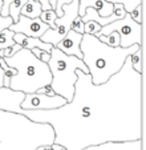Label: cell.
Listing matches in <instances>:
<instances>
[{"label":"cell","instance_id":"cell-1","mask_svg":"<svg viewBox=\"0 0 146 150\" xmlns=\"http://www.w3.org/2000/svg\"><path fill=\"white\" fill-rule=\"evenodd\" d=\"M74 93L70 101L49 110H23L28 120L49 124L53 144L68 150L105 142L142 139L143 77L130 65L129 56L124 67L108 81L96 85L89 73L76 71Z\"/></svg>","mask_w":146,"mask_h":150},{"label":"cell","instance_id":"cell-2","mask_svg":"<svg viewBox=\"0 0 146 150\" xmlns=\"http://www.w3.org/2000/svg\"><path fill=\"white\" fill-rule=\"evenodd\" d=\"M140 47L138 44L128 48L122 47H110L102 42L94 35H82L80 49L82 52V61L86 65L93 84L100 85L108 81L113 74H116L125 64L129 54L135 52Z\"/></svg>","mask_w":146,"mask_h":150},{"label":"cell","instance_id":"cell-3","mask_svg":"<svg viewBox=\"0 0 146 150\" xmlns=\"http://www.w3.org/2000/svg\"><path fill=\"white\" fill-rule=\"evenodd\" d=\"M7 65L16 69V74L11 77L9 88L23 93H35L39 88L51 84V71L47 62L37 59L31 49L21 48L15 54L4 57Z\"/></svg>","mask_w":146,"mask_h":150},{"label":"cell","instance_id":"cell-4","mask_svg":"<svg viewBox=\"0 0 146 150\" xmlns=\"http://www.w3.org/2000/svg\"><path fill=\"white\" fill-rule=\"evenodd\" d=\"M51 59L48 61V67L51 71V86L56 94H60L67 101H70L74 93V82L77 80L76 71L88 72L86 65L82 59H79L72 54H65L59 48L53 47L51 49Z\"/></svg>","mask_w":146,"mask_h":150},{"label":"cell","instance_id":"cell-5","mask_svg":"<svg viewBox=\"0 0 146 150\" xmlns=\"http://www.w3.org/2000/svg\"><path fill=\"white\" fill-rule=\"evenodd\" d=\"M112 32H117L120 35V47L128 48L130 45H142V24L135 23L130 17V13L126 12L122 19H117L106 25L101 27L97 33H94L96 37L100 35H109Z\"/></svg>","mask_w":146,"mask_h":150},{"label":"cell","instance_id":"cell-6","mask_svg":"<svg viewBox=\"0 0 146 150\" xmlns=\"http://www.w3.org/2000/svg\"><path fill=\"white\" fill-rule=\"evenodd\" d=\"M61 9L62 16L55 20V28H48L40 36L44 42L52 44L53 47L70 31L74 17L79 16V0H72L69 4H64Z\"/></svg>","mask_w":146,"mask_h":150},{"label":"cell","instance_id":"cell-7","mask_svg":"<svg viewBox=\"0 0 146 150\" xmlns=\"http://www.w3.org/2000/svg\"><path fill=\"white\" fill-rule=\"evenodd\" d=\"M67 102V100L60 94L47 96V94L35 92V93H26L20 104V108L23 110H49V109L60 108Z\"/></svg>","mask_w":146,"mask_h":150},{"label":"cell","instance_id":"cell-8","mask_svg":"<svg viewBox=\"0 0 146 150\" xmlns=\"http://www.w3.org/2000/svg\"><path fill=\"white\" fill-rule=\"evenodd\" d=\"M48 28H49V25L45 24L40 17L29 19V17H26L23 15H20L17 21L12 23V25L9 27V29L13 31L15 33H24L31 37H40Z\"/></svg>","mask_w":146,"mask_h":150},{"label":"cell","instance_id":"cell-9","mask_svg":"<svg viewBox=\"0 0 146 150\" xmlns=\"http://www.w3.org/2000/svg\"><path fill=\"white\" fill-rule=\"evenodd\" d=\"M24 96L26 93H23V92L1 86L0 88V110L20 114L21 113L20 104H21Z\"/></svg>","mask_w":146,"mask_h":150},{"label":"cell","instance_id":"cell-10","mask_svg":"<svg viewBox=\"0 0 146 150\" xmlns=\"http://www.w3.org/2000/svg\"><path fill=\"white\" fill-rule=\"evenodd\" d=\"M81 39L82 33H77V32L70 29L55 47L59 48L61 52H64L65 54H72V56H76L79 59H82V52L80 49Z\"/></svg>","mask_w":146,"mask_h":150},{"label":"cell","instance_id":"cell-11","mask_svg":"<svg viewBox=\"0 0 146 150\" xmlns=\"http://www.w3.org/2000/svg\"><path fill=\"white\" fill-rule=\"evenodd\" d=\"M94 8L100 16L106 17L113 13V4L106 0H79V16H84L86 8Z\"/></svg>","mask_w":146,"mask_h":150},{"label":"cell","instance_id":"cell-12","mask_svg":"<svg viewBox=\"0 0 146 150\" xmlns=\"http://www.w3.org/2000/svg\"><path fill=\"white\" fill-rule=\"evenodd\" d=\"M13 41L17 42V44L24 49L40 48L45 52H51V49L53 48L52 44L44 42L40 37H31V36H27V35H24V33H15L13 35Z\"/></svg>","mask_w":146,"mask_h":150},{"label":"cell","instance_id":"cell-13","mask_svg":"<svg viewBox=\"0 0 146 150\" xmlns=\"http://www.w3.org/2000/svg\"><path fill=\"white\" fill-rule=\"evenodd\" d=\"M41 13V6H40L39 1H35V0H27L26 4L23 6L20 15L29 19H35V17H39Z\"/></svg>","mask_w":146,"mask_h":150},{"label":"cell","instance_id":"cell-14","mask_svg":"<svg viewBox=\"0 0 146 150\" xmlns=\"http://www.w3.org/2000/svg\"><path fill=\"white\" fill-rule=\"evenodd\" d=\"M129 60H130L132 68L134 69L135 72L142 73V47H140L135 52H133L132 54H129Z\"/></svg>","mask_w":146,"mask_h":150},{"label":"cell","instance_id":"cell-15","mask_svg":"<svg viewBox=\"0 0 146 150\" xmlns=\"http://www.w3.org/2000/svg\"><path fill=\"white\" fill-rule=\"evenodd\" d=\"M13 35L15 32L11 31L9 28L3 29L0 32V51L3 48H7V47H12L15 44L13 41Z\"/></svg>","mask_w":146,"mask_h":150},{"label":"cell","instance_id":"cell-16","mask_svg":"<svg viewBox=\"0 0 146 150\" xmlns=\"http://www.w3.org/2000/svg\"><path fill=\"white\" fill-rule=\"evenodd\" d=\"M27 0H13L11 4H9V8H8V15L12 17V20L15 21H17V19H19L20 16V11H21L23 6L26 4Z\"/></svg>","mask_w":146,"mask_h":150},{"label":"cell","instance_id":"cell-17","mask_svg":"<svg viewBox=\"0 0 146 150\" xmlns=\"http://www.w3.org/2000/svg\"><path fill=\"white\" fill-rule=\"evenodd\" d=\"M39 17L45 24L49 25V28H55V20L57 19V15H56V12H55V9H45V11H41Z\"/></svg>","mask_w":146,"mask_h":150},{"label":"cell","instance_id":"cell-18","mask_svg":"<svg viewBox=\"0 0 146 150\" xmlns=\"http://www.w3.org/2000/svg\"><path fill=\"white\" fill-rule=\"evenodd\" d=\"M99 39L110 47H120V35L117 32H112L109 35H100Z\"/></svg>","mask_w":146,"mask_h":150},{"label":"cell","instance_id":"cell-19","mask_svg":"<svg viewBox=\"0 0 146 150\" xmlns=\"http://www.w3.org/2000/svg\"><path fill=\"white\" fill-rule=\"evenodd\" d=\"M106 1H109V3H112V4H114V3H122V4H124L125 11H126V12H132L137 6L142 4V0H106Z\"/></svg>","mask_w":146,"mask_h":150},{"label":"cell","instance_id":"cell-20","mask_svg":"<svg viewBox=\"0 0 146 150\" xmlns=\"http://www.w3.org/2000/svg\"><path fill=\"white\" fill-rule=\"evenodd\" d=\"M101 29V25L96 21H92V20H88L84 23V33H90V35H94Z\"/></svg>","mask_w":146,"mask_h":150},{"label":"cell","instance_id":"cell-21","mask_svg":"<svg viewBox=\"0 0 146 150\" xmlns=\"http://www.w3.org/2000/svg\"><path fill=\"white\" fill-rule=\"evenodd\" d=\"M70 29H72V31H74V32H77V33H82V35H84V21H82L81 16H76V17H74Z\"/></svg>","mask_w":146,"mask_h":150},{"label":"cell","instance_id":"cell-22","mask_svg":"<svg viewBox=\"0 0 146 150\" xmlns=\"http://www.w3.org/2000/svg\"><path fill=\"white\" fill-rule=\"evenodd\" d=\"M129 13H130V17L134 20L135 23L142 24V4L137 6L132 12H129Z\"/></svg>","mask_w":146,"mask_h":150},{"label":"cell","instance_id":"cell-23","mask_svg":"<svg viewBox=\"0 0 146 150\" xmlns=\"http://www.w3.org/2000/svg\"><path fill=\"white\" fill-rule=\"evenodd\" d=\"M13 23V20H12L11 16H1L0 15V32L3 31V29H7L12 25Z\"/></svg>","mask_w":146,"mask_h":150},{"label":"cell","instance_id":"cell-24","mask_svg":"<svg viewBox=\"0 0 146 150\" xmlns=\"http://www.w3.org/2000/svg\"><path fill=\"white\" fill-rule=\"evenodd\" d=\"M57 0H39L40 6H41V11L45 9H55Z\"/></svg>","mask_w":146,"mask_h":150},{"label":"cell","instance_id":"cell-25","mask_svg":"<svg viewBox=\"0 0 146 150\" xmlns=\"http://www.w3.org/2000/svg\"><path fill=\"white\" fill-rule=\"evenodd\" d=\"M36 92H39V93H43V94H47V96H55V94H56L49 84L44 85V86H41V88H39Z\"/></svg>","mask_w":146,"mask_h":150},{"label":"cell","instance_id":"cell-26","mask_svg":"<svg viewBox=\"0 0 146 150\" xmlns=\"http://www.w3.org/2000/svg\"><path fill=\"white\" fill-rule=\"evenodd\" d=\"M12 1H13V0H3V7H1V11H0V15H1V16H9L8 8H9V4H11Z\"/></svg>","mask_w":146,"mask_h":150},{"label":"cell","instance_id":"cell-27","mask_svg":"<svg viewBox=\"0 0 146 150\" xmlns=\"http://www.w3.org/2000/svg\"><path fill=\"white\" fill-rule=\"evenodd\" d=\"M39 59L41 60L43 62H47V64H48L49 59H51V53H49V52H45V51H41V54H40Z\"/></svg>","mask_w":146,"mask_h":150},{"label":"cell","instance_id":"cell-28","mask_svg":"<svg viewBox=\"0 0 146 150\" xmlns=\"http://www.w3.org/2000/svg\"><path fill=\"white\" fill-rule=\"evenodd\" d=\"M36 150H53V149H52L51 144H43V145H40V146H37Z\"/></svg>","mask_w":146,"mask_h":150},{"label":"cell","instance_id":"cell-29","mask_svg":"<svg viewBox=\"0 0 146 150\" xmlns=\"http://www.w3.org/2000/svg\"><path fill=\"white\" fill-rule=\"evenodd\" d=\"M52 149L53 150H68L65 146H62V145H59V144H51Z\"/></svg>","mask_w":146,"mask_h":150},{"label":"cell","instance_id":"cell-30","mask_svg":"<svg viewBox=\"0 0 146 150\" xmlns=\"http://www.w3.org/2000/svg\"><path fill=\"white\" fill-rule=\"evenodd\" d=\"M3 82H4V71L0 68V88L3 86Z\"/></svg>","mask_w":146,"mask_h":150},{"label":"cell","instance_id":"cell-31","mask_svg":"<svg viewBox=\"0 0 146 150\" xmlns=\"http://www.w3.org/2000/svg\"><path fill=\"white\" fill-rule=\"evenodd\" d=\"M1 7H3V0H0V11H1Z\"/></svg>","mask_w":146,"mask_h":150},{"label":"cell","instance_id":"cell-32","mask_svg":"<svg viewBox=\"0 0 146 150\" xmlns=\"http://www.w3.org/2000/svg\"><path fill=\"white\" fill-rule=\"evenodd\" d=\"M35 1H39V0H35Z\"/></svg>","mask_w":146,"mask_h":150}]
</instances>
